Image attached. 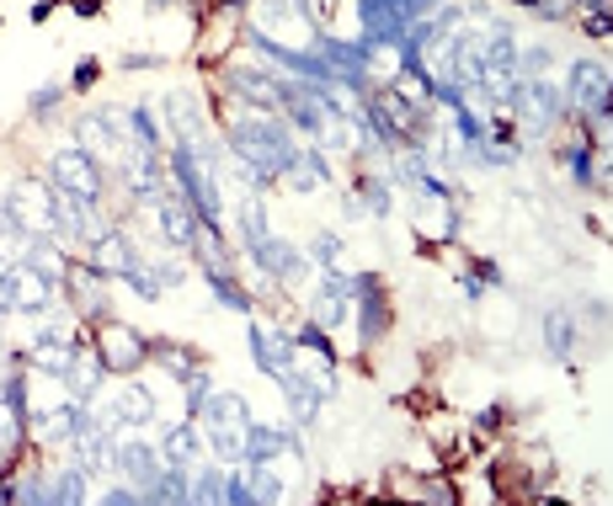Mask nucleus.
I'll return each instance as SVG.
<instances>
[{"label":"nucleus","instance_id":"1","mask_svg":"<svg viewBox=\"0 0 613 506\" xmlns=\"http://www.w3.org/2000/svg\"><path fill=\"white\" fill-rule=\"evenodd\" d=\"M197 427H203L208 453H219V458H230V464L251 458V405H245L241 394H230V389L208 394L203 411H197Z\"/></svg>","mask_w":613,"mask_h":506},{"label":"nucleus","instance_id":"2","mask_svg":"<svg viewBox=\"0 0 613 506\" xmlns=\"http://www.w3.org/2000/svg\"><path fill=\"white\" fill-rule=\"evenodd\" d=\"M5 197H11V208H16V219H22V241H27V235H54V241H60L64 197L54 192V182H43V177H16Z\"/></svg>","mask_w":613,"mask_h":506},{"label":"nucleus","instance_id":"3","mask_svg":"<svg viewBox=\"0 0 613 506\" xmlns=\"http://www.w3.org/2000/svg\"><path fill=\"white\" fill-rule=\"evenodd\" d=\"M91 347H97V358H102V368L107 374H139L144 363H150V341H144V330H133L128 320H97L91 325Z\"/></svg>","mask_w":613,"mask_h":506},{"label":"nucleus","instance_id":"4","mask_svg":"<svg viewBox=\"0 0 613 506\" xmlns=\"http://www.w3.org/2000/svg\"><path fill=\"white\" fill-rule=\"evenodd\" d=\"M512 124L518 128H534V133H550L560 124V113H565V96L554 91V80H518V91H512Z\"/></svg>","mask_w":613,"mask_h":506},{"label":"nucleus","instance_id":"5","mask_svg":"<svg viewBox=\"0 0 613 506\" xmlns=\"http://www.w3.org/2000/svg\"><path fill=\"white\" fill-rule=\"evenodd\" d=\"M49 182H54L60 197H102V192H107L102 166H97L86 150H60V155L49 160Z\"/></svg>","mask_w":613,"mask_h":506},{"label":"nucleus","instance_id":"6","mask_svg":"<svg viewBox=\"0 0 613 506\" xmlns=\"http://www.w3.org/2000/svg\"><path fill=\"white\" fill-rule=\"evenodd\" d=\"M251 358H256L261 374L283 379L289 363H294V336H289L283 325H272V320H256V325H251Z\"/></svg>","mask_w":613,"mask_h":506},{"label":"nucleus","instance_id":"7","mask_svg":"<svg viewBox=\"0 0 613 506\" xmlns=\"http://www.w3.org/2000/svg\"><path fill=\"white\" fill-rule=\"evenodd\" d=\"M353 310H358V336L363 341H379L389 330V299H384V283L373 272L353 277Z\"/></svg>","mask_w":613,"mask_h":506},{"label":"nucleus","instance_id":"8","mask_svg":"<svg viewBox=\"0 0 613 506\" xmlns=\"http://www.w3.org/2000/svg\"><path fill=\"white\" fill-rule=\"evenodd\" d=\"M102 277H128L133 267H139V251H133V241H128V230L113 224V230H102L97 241H91V256H86Z\"/></svg>","mask_w":613,"mask_h":506},{"label":"nucleus","instance_id":"9","mask_svg":"<svg viewBox=\"0 0 613 506\" xmlns=\"http://www.w3.org/2000/svg\"><path fill=\"white\" fill-rule=\"evenodd\" d=\"M571 107H576L582 118H592V113L609 107V64L582 60L571 69Z\"/></svg>","mask_w":613,"mask_h":506},{"label":"nucleus","instance_id":"10","mask_svg":"<svg viewBox=\"0 0 613 506\" xmlns=\"http://www.w3.org/2000/svg\"><path fill=\"white\" fill-rule=\"evenodd\" d=\"M161 453H166V464H182V469H192V464H197V458L208 453V443H203V427H197V416L177 421V427L166 432Z\"/></svg>","mask_w":613,"mask_h":506},{"label":"nucleus","instance_id":"11","mask_svg":"<svg viewBox=\"0 0 613 506\" xmlns=\"http://www.w3.org/2000/svg\"><path fill=\"white\" fill-rule=\"evenodd\" d=\"M278 177H283L294 192H315V187H325V160H320L315 150H294L289 166H283Z\"/></svg>","mask_w":613,"mask_h":506},{"label":"nucleus","instance_id":"12","mask_svg":"<svg viewBox=\"0 0 613 506\" xmlns=\"http://www.w3.org/2000/svg\"><path fill=\"white\" fill-rule=\"evenodd\" d=\"M192 475H197V480L187 485V502H197V506L225 502V469H192Z\"/></svg>","mask_w":613,"mask_h":506},{"label":"nucleus","instance_id":"13","mask_svg":"<svg viewBox=\"0 0 613 506\" xmlns=\"http://www.w3.org/2000/svg\"><path fill=\"white\" fill-rule=\"evenodd\" d=\"M545 347H550L554 358H565V352H571V315H560V310L545 315Z\"/></svg>","mask_w":613,"mask_h":506},{"label":"nucleus","instance_id":"14","mask_svg":"<svg viewBox=\"0 0 613 506\" xmlns=\"http://www.w3.org/2000/svg\"><path fill=\"white\" fill-rule=\"evenodd\" d=\"M241 230H245V241H251V246L267 235V208H261L256 197H245V203H241Z\"/></svg>","mask_w":613,"mask_h":506},{"label":"nucleus","instance_id":"15","mask_svg":"<svg viewBox=\"0 0 613 506\" xmlns=\"http://www.w3.org/2000/svg\"><path fill=\"white\" fill-rule=\"evenodd\" d=\"M214 294H219V299H225V304H230V310H251V294H245L241 283H235V277H230V272H214Z\"/></svg>","mask_w":613,"mask_h":506},{"label":"nucleus","instance_id":"16","mask_svg":"<svg viewBox=\"0 0 613 506\" xmlns=\"http://www.w3.org/2000/svg\"><path fill=\"white\" fill-rule=\"evenodd\" d=\"M0 241H22V219H16L11 197H0Z\"/></svg>","mask_w":613,"mask_h":506},{"label":"nucleus","instance_id":"17","mask_svg":"<svg viewBox=\"0 0 613 506\" xmlns=\"http://www.w3.org/2000/svg\"><path fill=\"white\" fill-rule=\"evenodd\" d=\"M97 75H102V64H97V60L75 64V86H69V91H91V86H97Z\"/></svg>","mask_w":613,"mask_h":506},{"label":"nucleus","instance_id":"18","mask_svg":"<svg viewBox=\"0 0 613 506\" xmlns=\"http://www.w3.org/2000/svg\"><path fill=\"white\" fill-rule=\"evenodd\" d=\"M587 38H609V11H587Z\"/></svg>","mask_w":613,"mask_h":506},{"label":"nucleus","instance_id":"19","mask_svg":"<svg viewBox=\"0 0 613 506\" xmlns=\"http://www.w3.org/2000/svg\"><path fill=\"white\" fill-rule=\"evenodd\" d=\"M75 16H102V0H64Z\"/></svg>","mask_w":613,"mask_h":506},{"label":"nucleus","instance_id":"20","mask_svg":"<svg viewBox=\"0 0 613 506\" xmlns=\"http://www.w3.org/2000/svg\"><path fill=\"white\" fill-rule=\"evenodd\" d=\"M0 363H5V347H0Z\"/></svg>","mask_w":613,"mask_h":506}]
</instances>
